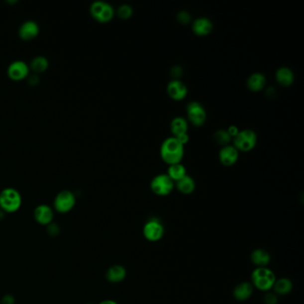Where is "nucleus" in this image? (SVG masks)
I'll list each match as a JSON object with an SVG mask.
<instances>
[{
	"instance_id": "obj_25",
	"label": "nucleus",
	"mask_w": 304,
	"mask_h": 304,
	"mask_svg": "<svg viewBox=\"0 0 304 304\" xmlns=\"http://www.w3.org/2000/svg\"><path fill=\"white\" fill-rule=\"evenodd\" d=\"M49 65L47 57L43 56H35L30 62V68L35 73H43Z\"/></svg>"
},
{
	"instance_id": "obj_28",
	"label": "nucleus",
	"mask_w": 304,
	"mask_h": 304,
	"mask_svg": "<svg viewBox=\"0 0 304 304\" xmlns=\"http://www.w3.org/2000/svg\"><path fill=\"white\" fill-rule=\"evenodd\" d=\"M279 301V296H277L273 291L266 292L262 297L263 304H278Z\"/></svg>"
},
{
	"instance_id": "obj_21",
	"label": "nucleus",
	"mask_w": 304,
	"mask_h": 304,
	"mask_svg": "<svg viewBox=\"0 0 304 304\" xmlns=\"http://www.w3.org/2000/svg\"><path fill=\"white\" fill-rule=\"evenodd\" d=\"M276 80L281 86H291L295 81V74L291 69L282 66L276 72Z\"/></svg>"
},
{
	"instance_id": "obj_19",
	"label": "nucleus",
	"mask_w": 304,
	"mask_h": 304,
	"mask_svg": "<svg viewBox=\"0 0 304 304\" xmlns=\"http://www.w3.org/2000/svg\"><path fill=\"white\" fill-rule=\"evenodd\" d=\"M294 289V283L288 278L277 279L271 291L274 292L277 296H286L289 295Z\"/></svg>"
},
{
	"instance_id": "obj_4",
	"label": "nucleus",
	"mask_w": 304,
	"mask_h": 304,
	"mask_svg": "<svg viewBox=\"0 0 304 304\" xmlns=\"http://www.w3.org/2000/svg\"><path fill=\"white\" fill-rule=\"evenodd\" d=\"M142 234L147 242L157 243L163 239L165 234V227L160 218L152 217L144 224Z\"/></svg>"
},
{
	"instance_id": "obj_8",
	"label": "nucleus",
	"mask_w": 304,
	"mask_h": 304,
	"mask_svg": "<svg viewBox=\"0 0 304 304\" xmlns=\"http://www.w3.org/2000/svg\"><path fill=\"white\" fill-rule=\"evenodd\" d=\"M75 203V195L70 190H63L56 195L54 200V208L60 213H67L73 210Z\"/></svg>"
},
{
	"instance_id": "obj_2",
	"label": "nucleus",
	"mask_w": 304,
	"mask_h": 304,
	"mask_svg": "<svg viewBox=\"0 0 304 304\" xmlns=\"http://www.w3.org/2000/svg\"><path fill=\"white\" fill-rule=\"evenodd\" d=\"M184 146L175 137H170L163 142L160 154L169 165L180 163L184 156Z\"/></svg>"
},
{
	"instance_id": "obj_20",
	"label": "nucleus",
	"mask_w": 304,
	"mask_h": 304,
	"mask_svg": "<svg viewBox=\"0 0 304 304\" xmlns=\"http://www.w3.org/2000/svg\"><path fill=\"white\" fill-rule=\"evenodd\" d=\"M196 181L191 176L188 174L175 182L176 189L183 195H191L196 190Z\"/></svg>"
},
{
	"instance_id": "obj_11",
	"label": "nucleus",
	"mask_w": 304,
	"mask_h": 304,
	"mask_svg": "<svg viewBox=\"0 0 304 304\" xmlns=\"http://www.w3.org/2000/svg\"><path fill=\"white\" fill-rule=\"evenodd\" d=\"M254 293V287L250 281H242L234 287L232 295L237 302L248 301Z\"/></svg>"
},
{
	"instance_id": "obj_22",
	"label": "nucleus",
	"mask_w": 304,
	"mask_h": 304,
	"mask_svg": "<svg viewBox=\"0 0 304 304\" xmlns=\"http://www.w3.org/2000/svg\"><path fill=\"white\" fill-rule=\"evenodd\" d=\"M266 77L263 73H253L247 79V87L250 90L257 92L262 90L266 85Z\"/></svg>"
},
{
	"instance_id": "obj_31",
	"label": "nucleus",
	"mask_w": 304,
	"mask_h": 304,
	"mask_svg": "<svg viewBox=\"0 0 304 304\" xmlns=\"http://www.w3.org/2000/svg\"><path fill=\"white\" fill-rule=\"evenodd\" d=\"M227 133L229 134L230 137H236V135L238 134L240 131V129H238V127H236V125H230L227 129Z\"/></svg>"
},
{
	"instance_id": "obj_3",
	"label": "nucleus",
	"mask_w": 304,
	"mask_h": 304,
	"mask_svg": "<svg viewBox=\"0 0 304 304\" xmlns=\"http://www.w3.org/2000/svg\"><path fill=\"white\" fill-rule=\"evenodd\" d=\"M22 198L17 189L6 188L0 192V209L4 212L13 213L22 206Z\"/></svg>"
},
{
	"instance_id": "obj_27",
	"label": "nucleus",
	"mask_w": 304,
	"mask_h": 304,
	"mask_svg": "<svg viewBox=\"0 0 304 304\" xmlns=\"http://www.w3.org/2000/svg\"><path fill=\"white\" fill-rule=\"evenodd\" d=\"M117 13L121 19H128L132 15L133 9L129 4H121L117 10Z\"/></svg>"
},
{
	"instance_id": "obj_35",
	"label": "nucleus",
	"mask_w": 304,
	"mask_h": 304,
	"mask_svg": "<svg viewBox=\"0 0 304 304\" xmlns=\"http://www.w3.org/2000/svg\"><path fill=\"white\" fill-rule=\"evenodd\" d=\"M4 218V211L0 209V220Z\"/></svg>"
},
{
	"instance_id": "obj_5",
	"label": "nucleus",
	"mask_w": 304,
	"mask_h": 304,
	"mask_svg": "<svg viewBox=\"0 0 304 304\" xmlns=\"http://www.w3.org/2000/svg\"><path fill=\"white\" fill-rule=\"evenodd\" d=\"M150 189L158 197H167L175 189V182L166 173L158 174L151 180Z\"/></svg>"
},
{
	"instance_id": "obj_32",
	"label": "nucleus",
	"mask_w": 304,
	"mask_h": 304,
	"mask_svg": "<svg viewBox=\"0 0 304 304\" xmlns=\"http://www.w3.org/2000/svg\"><path fill=\"white\" fill-rule=\"evenodd\" d=\"M1 303L2 304H15V298L12 295H5L3 296Z\"/></svg>"
},
{
	"instance_id": "obj_9",
	"label": "nucleus",
	"mask_w": 304,
	"mask_h": 304,
	"mask_svg": "<svg viewBox=\"0 0 304 304\" xmlns=\"http://www.w3.org/2000/svg\"><path fill=\"white\" fill-rule=\"evenodd\" d=\"M187 114L190 122L195 126H202L205 122V108L197 101H192L187 105Z\"/></svg>"
},
{
	"instance_id": "obj_18",
	"label": "nucleus",
	"mask_w": 304,
	"mask_h": 304,
	"mask_svg": "<svg viewBox=\"0 0 304 304\" xmlns=\"http://www.w3.org/2000/svg\"><path fill=\"white\" fill-rule=\"evenodd\" d=\"M213 29V24L209 18L199 17L196 19L192 24V30L198 36L210 34Z\"/></svg>"
},
{
	"instance_id": "obj_15",
	"label": "nucleus",
	"mask_w": 304,
	"mask_h": 304,
	"mask_svg": "<svg viewBox=\"0 0 304 304\" xmlns=\"http://www.w3.org/2000/svg\"><path fill=\"white\" fill-rule=\"evenodd\" d=\"M127 277V270L124 266L114 264L108 268L105 272V279L111 284H120Z\"/></svg>"
},
{
	"instance_id": "obj_29",
	"label": "nucleus",
	"mask_w": 304,
	"mask_h": 304,
	"mask_svg": "<svg viewBox=\"0 0 304 304\" xmlns=\"http://www.w3.org/2000/svg\"><path fill=\"white\" fill-rule=\"evenodd\" d=\"M177 19L180 23L188 24L191 21V16L187 11H180V13L177 14Z\"/></svg>"
},
{
	"instance_id": "obj_10",
	"label": "nucleus",
	"mask_w": 304,
	"mask_h": 304,
	"mask_svg": "<svg viewBox=\"0 0 304 304\" xmlns=\"http://www.w3.org/2000/svg\"><path fill=\"white\" fill-rule=\"evenodd\" d=\"M30 67L22 60H15L8 65L7 74L13 81H21L29 76Z\"/></svg>"
},
{
	"instance_id": "obj_16",
	"label": "nucleus",
	"mask_w": 304,
	"mask_h": 304,
	"mask_svg": "<svg viewBox=\"0 0 304 304\" xmlns=\"http://www.w3.org/2000/svg\"><path fill=\"white\" fill-rule=\"evenodd\" d=\"M250 260L255 268L268 267L271 261V255L265 249L256 248L250 254Z\"/></svg>"
},
{
	"instance_id": "obj_26",
	"label": "nucleus",
	"mask_w": 304,
	"mask_h": 304,
	"mask_svg": "<svg viewBox=\"0 0 304 304\" xmlns=\"http://www.w3.org/2000/svg\"><path fill=\"white\" fill-rule=\"evenodd\" d=\"M214 140L221 146H225L229 145L232 137L227 133V129H218L214 133Z\"/></svg>"
},
{
	"instance_id": "obj_33",
	"label": "nucleus",
	"mask_w": 304,
	"mask_h": 304,
	"mask_svg": "<svg viewBox=\"0 0 304 304\" xmlns=\"http://www.w3.org/2000/svg\"><path fill=\"white\" fill-rule=\"evenodd\" d=\"M179 141L185 146L188 142L189 141V136L188 133H185V134H181L180 136H178V137H175Z\"/></svg>"
},
{
	"instance_id": "obj_24",
	"label": "nucleus",
	"mask_w": 304,
	"mask_h": 304,
	"mask_svg": "<svg viewBox=\"0 0 304 304\" xmlns=\"http://www.w3.org/2000/svg\"><path fill=\"white\" fill-rule=\"evenodd\" d=\"M174 182L182 179L183 177L187 175V169L183 164L181 163H175L171 164L168 167L167 173H166Z\"/></svg>"
},
{
	"instance_id": "obj_34",
	"label": "nucleus",
	"mask_w": 304,
	"mask_h": 304,
	"mask_svg": "<svg viewBox=\"0 0 304 304\" xmlns=\"http://www.w3.org/2000/svg\"><path fill=\"white\" fill-rule=\"evenodd\" d=\"M99 304H119L116 301L111 300V299H107V300H103L102 302H100Z\"/></svg>"
},
{
	"instance_id": "obj_13",
	"label": "nucleus",
	"mask_w": 304,
	"mask_h": 304,
	"mask_svg": "<svg viewBox=\"0 0 304 304\" xmlns=\"http://www.w3.org/2000/svg\"><path fill=\"white\" fill-rule=\"evenodd\" d=\"M167 93L172 99L180 101L188 95V88L184 82L179 79H174L168 83Z\"/></svg>"
},
{
	"instance_id": "obj_23",
	"label": "nucleus",
	"mask_w": 304,
	"mask_h": 304,
	"mask_svg": "<svg viewBox=\"0 0 304 304\" xmlns=\"http://www.w3.org/2000/svg\"><path fill=\"white\" fill-rule=\"evenodd\" d=\"M188 128H189L188 121L183 117L178 116L173 118L171 121V130L174 137H178L181 134L188 133Z\"/></svg>"
},
{
	"instance_id": "obj_30",
	"label": "nucleus",
	"mask_w": 304,
	"mask_h": 304,
	"mask_svg": "<svg viewBox=\"0 0 304 304\" xmlns=\"http://www.w3.org/2000/svg\"><path fill=\"white\" fill-rule=\"evenodd\" d=\"M47 232L49 236H56L60 233V227L56 223L52 222L47 225Z\"/></svg>"
},
{
	"instance_id": "obj_12",
	"label": "nucleus",
	"mask_w": 304,
	"mask_h": 304,
	"mask_svg": "<svg viewBox=\"0 0 304 304\" xmlns=\"http://www.w3.org/2000/svg\"><path fill=\"white\" fill-rule=\"evenodd\" d=\"M33 217L35 220L40 225L47 226L53 222L54 210L47 204H39L35 208Z\"/></svg>"
},
{
	"instance_id": "obj_6",
	"label": "nucleus",
	"mask_w": 304,
	"mask_h": 304,
	"mask_svg": "<svg viewBox=\"0 0 304 304\" xmlns=\"http://www.w3.org/2000/svg\"><path fill=\"white\" fill-rule=\"evenodd\" d=\"M234 146L238 151L249 152L253 150L257 144V134L251 129L240 130L236 137L233 138Z\"/></svg>"
},
{
	"instance_id": "obj_1",
	"label": "nucleus",
	"mask_w": 304,
	"mask_h": 304,
	"mask_svg": "<svg viewBox=\"0 0 304 304\" xmlns=\"http://www.w3.org/2000/svg\"><path fill=\"white\" fill-rule=\"evenodd\" d=\"M277 280V276L274 271L269 267L254 268L251 273V280L254 289L258 291L266 293L271 291L275 282Z\"/></svg>"
},
{
	"instance_id": "obj_17",
	"label": "nucleus",
	"mask_w": 304,
	"mask_h": 304,
	"mask_svg": "<svg viewBox=\"0 0 304 304\" xmlns=\"http://www.w3.org/2000/svg\"><path fill=\"white\" fill-rule=\"evenodd\" d=\"M39 32V26L38 22L33 20H28L22 22L19 28V36L22 39H34Z\"/></svg>"
},
{
	"instance_id": "obj_14",
	"label": "nucleus",
	"mask_w": 304,
	"mask_h": 304,
	"mask_svg": "<svg viewBox=\"0 0 304 304\" xmlns=\"http://www.w3.org/2000/svg\"><path fill=\"white\" fill-rule=\"evenodd\" d=\"M239 157V151L232 145L223 146L218 153V159L225 166H232L237 162Z\"/></svg>"
},
{
	"instance_id": "obj_7",
	"label": "nucleus",
	"mask_w": 304,
	"mask_h": 304,
	"mask_svg": "<svg viewBox=\"0 0 304 304\" xmlns=\"http://www.w3.org/2000/svg\"><path fill=\"white\" fill-rule=\"evenodd\" d=\"M91 15L99 22H108L114 15V9L111 4L103 0L94 1L90 5Z\"/></svg>"
}]
</instances>
